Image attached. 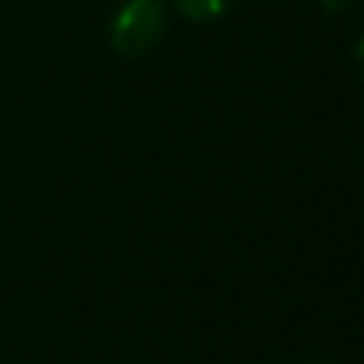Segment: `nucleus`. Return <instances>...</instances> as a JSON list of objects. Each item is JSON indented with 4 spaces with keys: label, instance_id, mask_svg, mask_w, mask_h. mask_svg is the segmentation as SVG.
<instances>
[{
    "label": "nucleus",
    "instance_id": "1",
    "mask_svg": "<svg viewBox=\"0 0 364 364\" xmlns=\"http://www.w3.org/2000/svg\"><path fill=\"white\" fill-rule=\"evenodd\" d=\"M111 47L122 58H143L168 36V4L164 0H125L111 18Z\"/></svg>",
    "mask_w": 364,
    "mask_h": 364
},
{
    "label": "nucleus",
    "instance_id": "2",
    "mask_svg": "<svg viewBox=\"0 0 364 364\" xmlns=\"http://www.w3.org/2000/svg\"><path fill=\"white\" fill-rule=\"evenodd\" d=\"M236 0H171V8L186 22H215L222 18Z\"/></svg>",
    "mask_w": 364,
    "mask_h": 364
},
{
    "label": "nucleus",
    "instance_id": "3",
    "mask_svg": "<svg viewBox=\"0 0 364 364\" xmlns=\"http://www.w3.org/2000/svg\"><path fill=\"white\" fill-rule=\"evenodd\" d=\"M314 4H318V8H325V11H346V8L353 4V0H314Z\"/></svg>",
    "mask_w": 364,
    "mask_h": 364
},
{
    "label": "nucleus",
    "instance_id": "4",
    "mask_svg": "<svg viewBox=\"0 0 364 364\" xmlns=\"http://www.w3.org/2000/svg\"><path fill=\"white\" fill-rule=\"evenodd\" d=\"M311 364H325V360H311Z\"/></svg>",
    "mask_w": 364,
    "mask_h": 364
}]
</instances>
